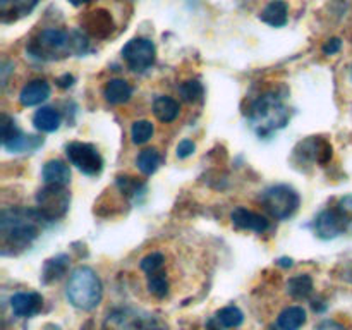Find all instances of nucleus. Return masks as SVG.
<instances>
[{"instance_id":"1","label":"nucleus","mask_w":352,"mask_h":330,"mask_svg":"<svg viewBox=\"0 0 352 330\" xmlns=\"http://www.w3.org/2000/svg\"><path fill=\"white\" fill-rule=\"evenodd\" d=\"M40 220H45L38 210L7 208L0 215L3 253L7 248H26L40 234Z\"/></svg>"},{"instance_id":"2","label":"nucleus","mask_w":352,"mask_h":330,"mask_svg":"<svg viewBox=\"0 0 352 330\" xmlns=\"http://www.w3.org/2000/svg\"><path fill=\"white\" fill-rule=\"evenodd\" d=\"M86 50H88V40L81 33L78 31L67 33L55 28L41 31L28 47V52L40 60H58L67 57L69 54L81 55Z\"/></svg>"},{"instance_id":"3","label":"nucleus","mask_w":352,"mask_h":330,"mask_svg":"<svg viewBox=\"0 0 352 330\" xmlns=\"http://www.w3.org/2000/svg\"><path fill=\"white\" fill-rule=\"evenodd\" d=\"M103 287L96 272L89 267H78L71 274L65 289L69 302L74 308L89 311L102 301Z\"/></svg>"},{"instance_id":"4","label":"nucleus","mask_w":352,"mask_h":330,"mask_svg":"<svg viewBox=\"0 0 352 330\" xmlns=\"http://www.w3.org/2000/svg\"><path fill=\"white\" fill-rule=\"evenodd\" d=\"M251 122L260 136L282 129L289 122V110L274 93H265L251 107Z\"/></svg>"},{"instance_id":"5","label":"nucleus","mask_w":352,"mask_h":330,"mask_svg":"<svg viewBox=\"0 0 352 330\" xmlns=\"http://www.w3.org/2000/svg\"><path fill=\"white\" fill-rule=\"evenodd\" d=\"M299 195L296 189H292L287 184H277L272 188L265 189L261 195V205L267 208V212L272 217L278 220H285L296 213L299 208Z\"/></svg>"},{"instance_id":"6","label":"nucleus","mask_w":352,"mask_h":330,"mask_svg":"<svg viewBox=\"0 0 352 330\" xmlns=\"http://www.w3.org/2000/svg\"><path fill=\"white\" fill-rule=\"evenodd\" d=\"M102 330H164L157 318L131 308H117L107 315Z\"/></svg>"},{"instance_id":"7","label":"nucleus","mask_w":352,"mask_h":330,"mask_svg":"<svg viewBox=\"0 0 352 330\" xmlns=\"http://www.w3.org/2000/svg\"><path fill=\"white\" fill-rule=\"evenodd\" d=\"M71 203L67 188L60 184H47L36 195L38 212L45 220H57L65 215Z\"/></svg>"},{"instance_id":"8","label":"nucleus","mask_w":352,"mask_h":330,"mask_svg":"<svg viewBox=\"0 0 352 330\" xmlns=\"http://www.w3.org/2000/svg\"><path fill=\"white\" fill-rule=\"evenodd\" d=\"M65 155H67L69 162L76 165V168H79L82 174L96 175L102 172L103 158L93 144L72 141L65 146Z\"/></svg>"},{"instance_id":"9","label":"nucleus","mask_w":352,"mask_h":330,"mask_svg":"<svg viewBox=\"0 0 352 330\" xmlns=\"http://www.w3.org/2000/svg\"><path fill=\"white\" fill-rule=\"evenodd\" d=\"M122 57L133 71L143 72L155 62V45L146 38H134L122 48Z\"/></svg>"},{"instance_id":"10","label":"nucleus","mask_w":352,"mask_h":330,"mask_svg":"<svg viewBox=\"0 0 352 330\" xmlns=\"http://www.w3.org/2000/svg\"><path fill=\"white\" fill-rule=\"evenodd\" d=\"M351 219L344 210L340 208H329L323 210L315 220V232L322 239H333L340 236L349 227Z\"/></svg>"},{"instance_id":"11","label":"nucleus","mask_w":352,"mask_h":330,"mask_svg":"<svg viewBox=\"0 0 352 330\" xmlns=\"http://www.w3.org/2000/svg\"><path fill=\"white\" fill-rule=\"evenodd\" d=\"M43 306V298L38 292H17L10 298V308L14 315L21 318H30V316L40 313Z\"/></svg>"},{"instance_id":"12","label":"nucleus","mask_w":352,"mask_h":330,"mask_svg":"<svg viewBox=\"0 0 352 330\" xmlns=\"http://www.w3.org/2000/svg\"><path fill=\"white\" fill-rule=\"evenodd\" d=\"M230 219H232L234 226L239 227V229L253 230V232H258V234L265 232V230L270 227V223H268V220L265 219L263 215H260V213L256 212H251V210L248 208H243V206L234 210Z\"/></svg>"},{"instance_id":"13","label":"nucleus","mask_w":352,"mask_h":330,"mask_svg":"<svg viewBox=\"0 0 352 330\" xmlns=\"http://www.w3.org/2000/svg\"><path fill=\"white\" fill-rule=\"evenodd\" d=\"M82 26L91 36L96 38L109 36L113 30L112 17L107 10H91V12H88V16L82 19Z\"/></svg>"},{"instance_id":"14","label":"nucleus","mask_w":352,"mask_h":330,"mask_svg":"<svg viewBox=\"0 0 352 330\" xmlns=\"http://www.w3.org/2000/svg\"><path fill=\"white\" fill-rule=\"evenodd\" d=\"M50 96V86L43 79L30 81L19 93V102L24 107H34L43 103Z\"/></svg>"},{"instance_id":"15","label":"nucleus","mask_w":352,"mask_h":330,"mask_svg":"<svg viewBox=\"0 0 352 330\" xmlns=\"http://www.w3.org/2000/svg\"><path fill=\"white\" fill-rule=\"evenodd\" d=\"M244 322V315L237 306H226L220 309L215 316L208 322V327L212 330L220 329H236Z\"/></svg>"},{"instance_id":"16","label":"nucleus","mask_w":352,"mask_h":330,"mask_svg":"<svg viewBox=\"0 0 352 330\" xmlns=\"http://www.w3.org/2000/svg\"><path fill=\"white\" fill-rule=\"evenodd\" d=\"M43 181L47 184H60L67 186L71 182V168L67 164H64L62 160H48L43 165Z\"/></svg>"},{"instance_id":"17","label":"nucleus","mask_w":352,"mask_h":330,"mask_svg":"<svg viewBox=\"0 0 352 330\" xmlns=\"http://www.w3.org/2000/svg\"><path fill=\"white\" fill-rule=\"evenodd\" d=\"M133 95V88L127 81L124 79H110L107 82L105 89H103V96L109 103L112 105H120V103H126L127 100Z\"/></svg>"},{"instance_id":"18","label":"nucleus","mask_w":352,"mask_h":330,"mask_svg":"<svg viewBox=\"0 0 352 330\" xmlns=\"http://www.w3.org/2000/svg\"><path fill=\"white\" fill-rule=\"evenodd\" d=\"M60 113L54 107H41L33 116L34 127L38 131H43V133H54V131H57L58 126H60Z\"/></svg>"},{"instance_id":"19","label":"nucleus","mask_w":352,"mask_h":330,"mask_svg":"<svg viewBox=\"0 0 352 330\" xmlns=\"http://www.w3.org/2000/svg\"><path fill=\"white\" fill-rule=\"evenodd\" d=\"M38 0H0V12H2L3 21L17 19L33 10Z\"/></svg>"},{"instance_id":"20","label":"nucleus","mask_w":352,"mask_h":330,"mask_svg":"<svg viewBox=\"0 0 352 330\" xmlns=\"http://www.w3.org/2000/svg\"><path fill=\"white\" fill-rule=\"evenodd\" d=\"M305 323L306 311L301 306H289L277 318V325L280 330H299Z\"/></svg>"},{"instance_id":"21","label":"nucleus","mask_w":352,"mask_h":330,"mask_svg":"<svg viewBox=\"0 0 352 330\" xmlns=\"http://www.w3.org/2000/svg\"><path fill=\"white\" fill-rule=\"evenodd\" d=\"M179 110H181L179 102L172 98V96H158L153 102V113L160 122H172V120H175L179 116Z\"/></svg>"},{"instance_id":"22","label":"nucleus","mask_w":352,"mask_h":330,"mask_svg":"<svg viewBox=\"0 0 352 330\" xmlns=\"http://www.w3.org/2000/svg\"><path fill=\"white\" fill-rule=\"evenodd\" d=\"M260 19L263 23L270 24V26L280 28L287 23V3L282 0H275V2L268 3L260 14Z\"/></svg>"},{"instance_id":"23","label":"nucleus","mask_w":352,"mask_h":330,"mask_svg":"<svg viewBox=\"0 0 352 330\" xmlns=\"http://www.w3.org/2000/svg\"><path fill=\"white\" fill-rule=\"evenodd\" d=\"M69 263H71V260H69L67 254H58V256L52 258V260H47V263L43 267V274H41V278H43L45 284L58 280L67 272Z\"/></svg>"},{"instance_id":"24","label":"nucleus","mask_w":352,"mask_h":330,"mask_svg":"<svg viewBox=\"0 0 352 330\" xmlns=\"http://www.w3.org/2000/svg\"><path fill=\"white\" fill-rule=\"evenodd\" d=\"M287 291L292 298L296 299H306L313 292V278L309 275H296V277L289 278Z\"/></svg>"},{"instance_id":"25","label":"nucleus","mask_w":352,"mask_h":330,"mask_svg":"<svg viewBox=\"0 0 352 330\" xmlns=\"http://www.w3.org/2000/svg\"><path fill=\"white\" fill-rule=\"evenodd\" d=\"M136 164L143 174L151 175L153 172H157L158 165H160V153L155 148H146V150H143L138 155Z\"/></svg>"},{"instance_id":"26","label":"nucleus","mask_w":352,"mask_h":330,"mask_svg":"<svg viewBox=\"0 0 352 330\" xmlns=\"http://www.w3.org/2000/svg\"><path fill=\"white\" fill-rule=\"evenodd\" d=\"M40 144H43V140H41V138L24 136V134L21 133L16 140H12V141H9L7 144H3V148L9 151H16V153H19V151L34 150V148H38Z\"/></svg>"},{"instance_id":"27","label":"nucleus","mask_w":352,"mask_h":330,"mask_svg":"<svg viewBox=\"0 0 352 330\" xmlns=\"http://www.w3.org/2000/svg\"><path fill=\"white\" fill-rule=\"evenodd\" d=\"M179 95L188 103L199 102L203 98V85L196 79H189V81H184L179 86Z\"/></svg>"},{"instance_id":"28","label":"nucleus","mask_w":352,"mask_h":330,"mask_svg":"<svg viewBox=\"0 0 352 330\" xmlns=\"http://www.w3.org/2000/svg\"><path fill=\"white\" fill-rule=\"evenodd\" d=\"M153 124L150 120H136L131 127V138L134 144H144L151 136H153Z\"/></svg>"},{"instance_id":"29","label":"nucleus","mask_w":352,"mask_h":330,"mask_svg":"<svg viewBox=\"0 0 352 330\" xmlns=\"http://www.w3.org/2000/svg\"><path fill=\"white\" fill-rule=\"evenodd\" d=\"M148 289H150L151 294H155L157 298H165V296L168 294V282L164 270L148 275Z\"/></svg>"},{"instance_id":"30","label":"nucleus","mask_w":352,"mask_h":330,"mask_svg":"<svg viewBox=\"0 0 352 330\" xmlns=\"http://www.w3.org/2000/svg\"><path fill=\"white\" fill-rule=\"evenodd\" d=\"M164 261H165L164 254L151 253L141 260V270H143L146 275L157 274V272H160L162 267H164Z\"/></svg>"},{"instance_id":"31","label":"nucleus","mask_w":352,"mask_h":330,"mask_svg":"<svg viewBox=\"0 0 352 330\" xmlns=\"http://www.w3.org/2000/svg\"><path fill=\"white\" fill-rule=\"evenodd\" d=\"M19 134H21V131H19V127L16 126V122H14V119H10L9 116H6V113H3L2 116V144H7L9 141L16 140Z\"/></svg>"},{"instance_id":"32","label":"nucleus","mask_w":352,"mask_h":330,"mask_svg":"<svg viewBox=\"0 0 352 330\" xmlns=\"http://www.w3.org/2000/svg\"><path fill=\"white\" fill-rule=\"evenodd\" d=\"M117 186H119L120 191L126 192L127 196H136L138 192H140V189L144 188L140 181H136L134 177H127V175L126 177H124V175L117 177Z\"/></svg>"},{"instance_id":"33","label":"nucleus","mask_w":352,"mask_h":330,"mask_svg":"<svg viewBox=\"0 0 352 330\" xmlns=\"http://www.w3.org/2000/svg\"><path fill=\"white\" fill-rule=\"evenodd\" d=\"M196 144L192 143L191 140H182L181 143L177 144V157L179 158H188L195 153Z\"/></svg>"},{"instance_id":"34","label":"nucleus","mask_w":352,"mask_h":330,"mask_svg":"<svg viewBox=\"0 0 352 330\" xmlns=\"http://www.w3.org/2000/svg\"><path fill=\"white\" fill-rule=\"evenodd\" d=\"M340 45L342 43H340L339 38H332V40H329L325 45H323V52H325L327 55H332L336 54V52H339Z\"/></svg>"},{"instance_id":"35","label":"nucleus","mask_w":352,"mask_h":330,"mask_svg":"<svg viewBox=\"0 0 352 330\" xmlns=\"http://www.w3.org/2000/svg\"><path fill=\"white\" fill-rule=\"evenodd\" d=\"M315 330H344V329L342 325H339L337 322H330V320H327V322L320 323Z\"/></svg>"},{"instance_id":"36","label":"nucleus","mask_w":352,"mask_h":330,"mask_svg":"<svg viewBox=\"0 0 352 330\" xmlns=\"http://www.w3.org/2000/svg\"><path fill=\"white\" fill-rule=\"evenodd\" d=\"M57 82L60 88H69V86H72V82H74V78L69 74H65V76H62V78H58Z\"/></svg>"},{"instance_id":"37","label":"nucleus","mask_w":352,"mask_h":330,"mask_svg":"<svg viewBox=\"0 0 352 330\" xmlns=\"http://www.w3.org/2000/svg\"><path fill=\"white\" fill-rule=\"evenodd\" d=\"M278 263H280L282 267H291V265H292V260H291V258H289V260H287V258H282V260L278 261Z\"/></svg>"},{"instance_id":"38","label":"nucleus","mask_w":352,"mask_h":330,"mask_svg":"<svg viewBox=\"0 0 352 330\" xmlns=\"http://www.w3.org/2000/svg\"><path fill=\"white\" fill-rule=\"evenodd\" d=\"M69 2L72 3V6H82V3H88V2H91V0H69Z\"/></svg>"}]
</instances>
